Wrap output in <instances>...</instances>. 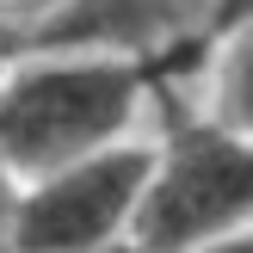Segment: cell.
Instances as JSON below:
<instances>
[{"label":"cell","mask_w":253,"mask_h":253,"mask_svg":"<svg viewBox=\"0 0 253 253\" xmlns=\"http://www.w3.org/2000/svg\"><path fill=\"white\" fill-rule=\"evenodd\" d=\"M161 118L167 99L136 56L74 43H25L0 56V155L19 179L148 136Z\"/></svg>","instance_id":"6da1fadb"},{"label":"cell","mask_w":253,"mask_h":253,"mask_svg":"<svg viewBox=\"0 0 253 253\" xmlns=\"http://www.w3.org/2000/svg\"><path fill=\"white\" fill-rule=\"evenodd\" d=\"M253 229V136L216 130L167 105L155 130V167L136 222V253H179Z\"/></svg>","instance_id":"7a4b0ae2"},{"label":"cell","mask_w":253,"mask_h":253,"mask_svg":"<svg viewBox=\"0 0 253 253\" xmlns=\"http://www.w3.org/2000/svg\"><path fill=\"white\" fill-rule=\"evenodd\" d=\"M155 130L25 179L12 253H136Z\"/></svg>","instance_id":"3957f363"},{"label":"cell","mask_w":253,"mask_h":253,"mask_svg":"<svg viewBox=\"0 0 253 253\" xmlns=\"http://www.w3.org/2000/svg\"><path fill=\"white\" fill-rule=\"evenodd\" d=\"M179 111L216 124V130L253 136V12L229 19L185 56Z\"/></svg>","instance_id":"277c9868"},{"label":"cell","mask_w":253,"mask_h":253,"mask_svg":"<svg viewBox=\"0 0 253 253\" xmlns=\"http://www.w3.org/2000/svg\"><path fill=\"white\" fill-rule=\"evenodd\" d=\"M56 6H62V0H0V37L19 49V43H25V37H31Z\"/></svg>","instance_id":"5b68a950"},{"label":"cell","mask_w":253,"mask_h":253,"mask_svg":"<svg viewBox=\"0 0 253 253\" xmlns=\"http://www.w3.org/2000/svg\"><path fill=\"white\" fill-rule=\"evenodd\" d=\"M19 192H25V179L6 167V155H0V253H12V229H19Z\"/></svg>","instance_id":"8992f818"},{"label":"cell","mask_w":253,"mask_h":253,"mask_svg":"<svg viewBox=\"0 0 253 253\" xmlns=\"http://www.w3.org/2000/svg\"><path fill=\"white\" fill-rule=\"evenodd\" d=\"M179 253H253V229H247V235H222V241H198V247H179Z\"/></svg>","instance_id":"52a82bcc"}]
</instances>
